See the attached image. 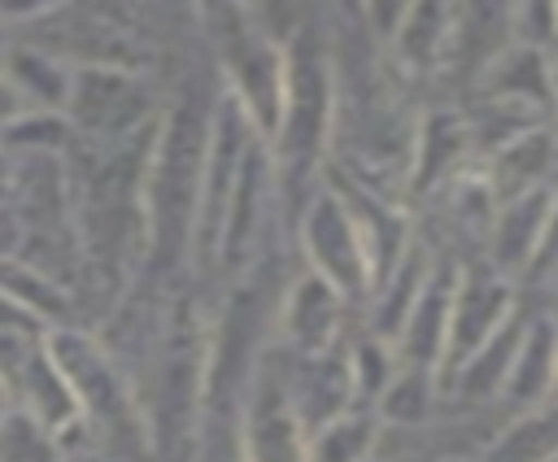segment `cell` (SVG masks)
<instances>
[{"label":"cell","mask_w":558,"mask_h":462,"mask_svg":"<svg viewBox=\"0 0 558 462\" xmlns=\"http://www.w3.org/2000/svg\"><path fill=\"white\" fill-rule=\"evenodd\" d=\"M549 436H558V414H554V418H545V423H527V427L506 445V453H510V458H519V462H536V453L545 458V453L558 445V440H549ZM506 453H501V458H506Z\"/></svg>","instance_id":"obj_1"}]
</instances>
